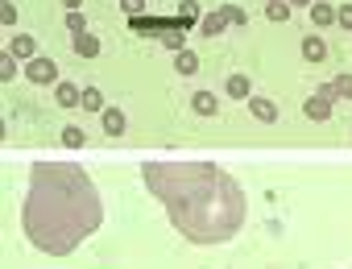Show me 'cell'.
Returning a JSON list of instances; mask_svg holds the SVG:
<instances>
[{"instance_id": "obj_3", "label": "cell", "mask_w": 352, "mask_h": 269, "mask_svg": "<svg viewBox=\"0 0 352 269\" xmlns=\"http://www.w3.org/2000/svg\"><path fill=\"white\" fill-rule=\"evenodd\" d=\"M228 21H232V25H241V21H245V13H241V9H232V5H224L220 13H212V17H204V25H199V34H204V38H216V34H224V25H228Z\"/></svg>"}, {"instance_id": "obj_20", "label": "cell", "mask_w": 352, "mask_h": 269, "mask_svg": "<svg viewBox=\"0 0 352 269\" xmlns=\"http://www.w3.org/2000/svg\"><path fill=\"white\" fill-rule=\"evenodd\" d=\"M0 21H5V25H13V21H17V9H13V0H0Z\"/></svg>"}, {"instance_id": "obj_4", "label": "cell", "mask_w": 352, "mask_h": 269, "mask_svg": "<svg viewBox=\"0 0 352 269\" xmlns=\"http://www.w3.org/2000/svg\"><path fill=\"white\" fill-rule=\"evenodd\" d=\"M25 75H30V83H58V67H54V58H46V54L30 58Z\"/></svg>"}, {"instance_id": "obj_22", "label": "cell", "mask_w": 352, "mask_h": 269, "mask_svg": "<svg viewBox=\"0 0 352 269\" xmlns=\"http://www.w3.org/2000/svg\"><path fill=\"white\" fill-rule=\"evenodd\" d=\"M331 87H336V95H348V100H352V75H340Z\"/></svg>"}, {"instance_id": "obj_1", "label": "cell", "mask_w": 352, "mask_h": 269, "mask_svg": "<svg viewBox=\"0 0 352 269\" xmlns=\"http://www.w3.org/2000/svg\"><path fill=\"white\" fill-rule=\"evenodd\" d=\"M141 178L191 244H224L245 224V191L216 162H145Z\"/></svg>"}, {"instance_id": "obj_27", "label": "cell", "mask_w": 352, "mask_h": 269, "mask_svg": "<svg viewBox=\"0 0 352 269\" xmlns=\"http://www.w3.org/2000/svg\"><path fill=\"white\" fill-rule=\"evenodd\" d=\"M270 5H278V0H270Z\"/></svg>"}, {"instance_id": "obj_9", "label": "cell", "mask_w": 352, "mask_h": 269, "mask_svg": "<svg viewBox=\"0 0 352 269\" xmlns=\"http://www.w3.org/2000/svg\"><path fill=\"white\" fill-rule=\"evenodd\" d=\"M249 108H253V116H257V120H265V124H270V120H278V108H274V100H265V95H253V100H249Z\"/></svg>"}, {"instance_id": "obj_19", "label": "cell", "mask_w": 352, "mask_h": 269, "mask_svg": "<svg viewBox=\"0 0 352 269\" xmlns=\"http://www.w3.org/2000/svg\"><path fill=\"white\" fill-rule=\"evenodd\" d=\"M265 13H270V21H286L290 17V5H286V0H278V5H270Z\"/></svg>"}, {"instance_id": "obj_6", "label": "cell", "mask_w": 352, "mask_h": 269, "mask_svg": "<svg viewBox=\"0 0 352 269\" xmlns=\"http://www.w3.org/2000/svg\"><path fill=\"white\" fill-rule=\"evenodd\" d=\"M75 54H79V58H96V54H100V38L87 34V30L75 34Z\"/></svg>"}, {"instance_id": "obj_8", "label": "cell", "mask_w": 352, "mask_h": 269, "mask_svg": "<svg viewBox=\"0 0 352 269\" xmlns=\"http://www.w3.org/2000/svg\"><path fill=\"white\" fill-rule=\"evenodd\" d=\"M100 116H104V132H108V137H120V132H124V112L120 108H104Z\"/></svg>"}, {"instance_id": "obj_21", "label": "cell", "mask_w": 352, "mask_h": 269, "mask_svg": "<svg viewBox=\"0 0 352 269\" xmlns=\"http://www.w3.org/2000/svg\"><path fill=\"white\" fill-rule=\"evenodd\" d=\"M120 9H124V13H129V21H133V17H141V9H145V0H120Z\"/></svg>"}, {"instance_id": "obj_24", "label": "cell", "mask_w": 352, "mask_h": 269, "mask_svg": "<svg viewBox=\"0 0 352 269\" xmlns=\"http://www.w3.org/2000/svg\"><path fill=\"white\" fill-rule=\"evenodd\" d=\"M336 21H340V25H344V30H352V5H344V9H340V17H336Z\"/></svg>"}, {"instance_id": "obj_2", "label": "cell", "mask_w": 352, "mask_h": 269, "mask_svg": "<svg viewBox=\"0 0 352 269\" xmlns=\"http://www.w3.org/2000/svg\"><path fill=\"white\" fill-rule=\"evenodd\" d=\"M100 224H104V199L100 187L87 178V170L71 162H34L21 207V228L34 248L67 257Z\"/></svg>"}, {"instance_id": "obj_12", "label": "cell", "mask_w": 352, "mask_h": 269, "mask_svg": "<svg viewBox=\"0 0 352 269\" xmlns=\"http://www.w3.org/2000/svg\"><path fill=\"white\" fill-rule=\"evenodd\" d=\"M9 54H17V58H38V42H34V38H13V42H9Z\"/></svg>"}, {"instance_id": "obj_13", "label": "cell", "mask_w": 352, "mask_h": 269, "mask_svg": "<svg viewBox=\"0 0 352 269\" xmlns=\"http://www.w3.org/2000/svg\"><path fill=\"white\" fill-rule=\"evenodd\" d=\"M336 17H340V9H331V5H311V21H315L319 30H323V25H331Z\"/></svg>"}, {"instance_id": "obj_16", "label": "cell", "mask_w": 352, "mask_h": 269, "mask_svg": "<svg viewBox=\"0 0 352 269\" xmlns=\"http://www.w3.org/2000/svg\"><path fill=\"white\" fill-rule=\"evenodd\" d=\"M228 95L245 100V95H249V79H245V75H228Z\"/></svg>"}, {"instance_id": "obj_15", "label": "cell", "mask_w": 352, "mask_h": 269, "mask_svg": "<svg viewBox=\"0 0 352 269\" xmlns=\"http://www.w3.org/2000/svg\"><path fill=\"white\" fill-rule=\"evenodd\" d=\"M191 104H195V112H199V116H216V95H208V91H199V95H195Z\"/></svg>"}, {"instance_id": "obj_11", "label": "cell", "mask_w": 352, "mask_h": 269, "mask_svg": "<svg viewBox=\"0 0 352 269\" xmlns=\"http://www.w3.org/2000/svg\"><path fill=\"white\" fill-rule=\"evenodd\" d=\"M174 67H179V75H195L199 71V54L195 50H179L174 54Z\"/></svg>"}, {"instance_id": "obj_10", "label": "cell", "mask_w": 352, "mask_h": 269, "mask_svg": "<svg viewBox=\"0 0 352 269\" xmlns=\"http://www.w3.org/2000/svg\"><path fill=\"white\" fill-rule=\"evenodd\" d=\"M302 58H307V62H323V58H327L323 38H302Z\"/></svg>"}, {"instance_id": "obj_17", "label": "cell", "mask_w": 352, "mask_h": 269, "mask_svg": "<svg viewBox=\"0 0 352 269\" xmlns=\"http://www.w3.org/2000/svg\"><path fill=\"white\" fill-rule=\"evenodd\" d=\"M13 75H17V54L5 50V54H0V79H13Z\"/></svg>"}, {"instance_id": "obj_14", "label": "cell", "mask_w": 352, "mask_h": 269, "mask_svg": "<svg viewBox=\"0 0 352 269\" xmlns=\"http://www.w3.org/2000/svg\"><path fill=\"white\" fill-rule=\"evenodd\" d=\"M79 108H87V112H104V95L96 91V87H83V104Z\"/></svg>"}, {"instance_id": "obj_26", "label": "cell", "mask_w": 352, "mask_h": 269, "mask_svg": "<svg viewBox=\"0 0 352 269\" xmlns=\"http://www.w3.org/2000/svg\"><path fill=\"white\" fill-rule=\"evenodd\" d=\"M286 5H315V0H286Z\"/></svg>"}, {"instance_id": "obj_5", "label": "cell", "mask_w": 352, "mask_h": 269, "mask_svg": "<svg viewBox=\"0 0 352 269\" xmlns=\"http://www.w3.org/2000/svg\"><path fill=\"white\" fill-rule=\"evenodd\" d=\"M331 108H336V100H327V95H319V91L307 100V116H311V120H327Z\"/></svg>"}, {"instance_id": "obj_7", "label": "cell", "mask_w": 352, "mask_h": 269, "mask_svg": "<svg viewBox=\"0 0 352 269\" xmlns=\"http://www.w3.org/2000/svg\"><path fill=\"white\" fill-rule=\"evenodd\" d=\"M54 95H58L63 108H79V104H83V91H79L75 83H54Z\"/></svg>"}, {"instance_id": "obj_25", "label": "cell", "mask_w": 352, "mask_h": 269, "mask_svg": "<svg viewBox=\"0 0 352 269\" xmlns=\"http://www.w3.org/2000/svg\"><path fill=\"white\" fill-rule=\"evenodd\" d=\"M63 5H67V13H79V5H83V0H63Z\"/></svg>"}, {"instance_id": "obj_18", "label": "cell", "mask_w": 352, "mask_h": 269, "mask_svg": "<svg viewBox=\"0 0 352 269\" xmlns=\"http://www.w3.org/2000/svg\"><path fill=\"white\" fill-rule=\"evenodd\" d=\"M63 141H67L71 150H79V145H83L87 137H83V128H63Z\"/></svg>"}, {"instance_id": "obj_23", "label": "cell", "mask_w": 352, "mask_h": 269, "mask_svg": "<svg viewBox=\"0 0 352 269\" xmlns=\"http://www.w3.org/2000/svg\"><path fill=\"white\" fill-rule=\"evenodd\" d=\"M67 30H71V34H83V17H79V13H67Z\"/></svg>"}]
</instances>
